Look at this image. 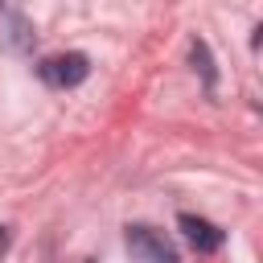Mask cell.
I'll return each mask as SVG.
<instances>
[{
  "mask_svg": "<svg viewBox=\"0 0 263 263\" xmlns=\"http://www.w3.org/2000/svg\"><path fill=\"white\" fill-rule=\"evenodd\" d=\"M189 53H193V66L201 70V82H205V95H214V86H218V74H214V58H210V49H205V41H193V45H189Z\"/></svg>",
  "mask_w": 263,
  "mask_h": 263,
  "instance_id": "277c9868",
  "label": "cell"
},
{
  "mask_svg": "<svg viewBox=\"0 0 263 263\" xmlns=\"http://www.w3.org/2000/svg\"><path fill=\"white\" fill-rule=\"evenodd\" d=\"M86 74H90V58L86 53H53V58H45L37 66V78L45 86H53V90H70V86L86 82Z\"/></svg>",
  "mask_w": 263,
  "mask_h": 263,
  "instance_id": "7a4b0ae2",
  "label": "cell"
},
{
  "mask_svg": "<svg viewBox=\"0 0 263 263\" xmlns=\"http://www.w3.org/2000/svg\"><path fill=\"white\" fill-rule=\"evenodd\" d=\"M177 226H181L185 242H189L197 255H214V251L226 247V230H218L214 222H205V218H197V214H181Z\"/></svg>",
  "mask_w": 263,
  "mask_h": 263,
  "instance_id": "3957f363",
  "label": "cell"
},
{
  "mask_svg": "<svg viewBox=\"0 0 263 263\" xmlns=\"http://www.w3.org/2000/svg\"><path fill=\"white\" fill-rule=\"evenodd\" d=\"M90 263H95V259H90Z\"/></svg>",
  "mask_w": 263,
  "mask_h": 263,
  "instance_id": "8992f818",
  "label": "cell"
},
{
  "mask_svg": "<svg viewBox=\"0 0 263 263\" xmlns=\"http://www.w3.org/2000/svg\"><path fill=\"white\" fill-rule=\"evenodd\" d=\"M123 242H127V251H132L136 259H144V263H181V255H177L173 238H168L164 230H156V226L136 222V226H127Z\"/></svg>",
  "mask_w": 263,
  "mask_h": 263,
  "instance_id": "6da1fadb",
  "label": "cell"
},
{
  "mask_svg": "<svg viewBox=\"0 0 263 263\" xmlns=\"http://www.w3.org/2000/svg\"><path fill=\"white\" fill-rule=\"evenodd\" d=\"M4 251H8V226H0V259H4Z\"/></svg>",
  "mask_w": 263,
  "mask_h": 263,
  "instance_id": "5b68a950",
  "label": "cell"
}]
</instances>
